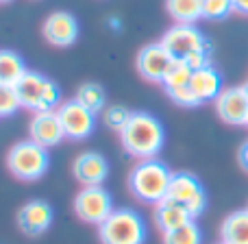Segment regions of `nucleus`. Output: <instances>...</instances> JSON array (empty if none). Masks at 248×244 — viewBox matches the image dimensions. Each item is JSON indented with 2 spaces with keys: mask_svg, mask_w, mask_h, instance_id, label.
<instances>
[{
  "mask_svg": "<svg viewBox=\"0 0 248 244\" xmlns=\"http://www.w3.org/2000/svg\"><path fill=\"white\" fill-rule=\"evenodd\" d=\"M161 44L174 59H187L192 52L211 48V42L196 29V24H174L163 33Z\"/></svg>",
  "mask_w": 248,
  "mask_h": 244,
  "instance_id": "7",
  "label": "nucleus"
},
{
  "mask_svg": "<svg viewBox=\"0 0 248 244\" xmlns=\"http://www.w3.org/2000/svg\"><path fill=\"white\" fill-rule=\"evenodd\" d=\"M168 96H170L176 105H181V107H198V105H201V100L196 98V94L192 92V87H189V85L170 90V92H168Z\"/></svg>",
  "mask_w": 248,
  "mask_h": 244,
  "instance_id": "27",
  "label": "nucleus"
},
{
  "mask_svg": "<svg viewBox=\"0 0 248 244\" xmlns=\"http://www.w3.org/2000/svg\"><path fill=\"white\" fill-rule=\"evenodd\" d=\"M233 11L242 13V16H248V0H231Z\"/></svg>",
  "mask_w": 248,
  "mask_h": 244,
  "instance_id": "29",
  "label": "nucleus"
},
{
  "mask_svg": "<svg viewBox=\"0 0 248 244\" xmlns=\"http://www.w3.org/2000/svg\"><path fill=\"white\" fill-rule=\"evenodd\" d=\"M131 109H126L124 105H109L107 109L103 112V122L107 124L111 131H118L120 133L124 127H126L128 118H131Z\"/></svg>",
  "mask_w": 248,
  "mask_h": 244,
  "instance_id": "24",
  "label": "nucleus"
},
{
  "mask_svg": "<svg viewBox=\"0 0 248 244\" xmlns=\"http://www.w3.org/2000/svg\"><path fill=\"white\" fill-rule=\"evenodd\" d=\"M48 79L44 74L35 72V70H29L20 81L16 83V92L20 96V103L24 109H31V112H37L39 103H42V94L44 87H46Z\"/></svg>",
  "mask_w": 248,
  "mask_h": 244,
  "instance_id": "17",
  "label": "nucleus"
},
{
  "mask_svg": "<svg viewBox=\"0 0 248 244\" xmlns=\"http://www.w3.org/2000/svg\"><path fill=\"white\" fill-rule=\"evenodd\" d=\"M29 133H31V140L42 144L44 148H52V146L61 144L65 140L63 127H61L57 112H37L31 118Z\"/></svg>",
  "mask_w": 248,
  "mask_h": 244,
  "instance_id": "13",
  "label": "nucleus"
},
{
  "mask_svg": "<svg viewBox=\"0 0 248 244\" xmlns=\"http://www.w3.org/2000/svg\"><path fill=\"white\" fill-rule=\"evenodd\" d=\"M189 87H192V92L196 94V98L201 100V105L209 103V100H216L224 90L222 87V74H220L214 65L202 68V70H194Z\"/></svg>",
  "mask_w": 248,
  "mask_h": 244,
  "instance_id": "15",
  "label": "nucleus"
},
{
  "mask_svg": "<svg viewBox=\"0 0 248 244\" xmlns=\"http://www.w3.org/2000/svg\"><path fill=\"white\" fill-rule=\"evenodd\" d=\"M216 114L227 124H246L248 122V96L244 87H224L222 94L214 100Z\"/></svg>",
  "mask_w": 248,
  "mask_h": 244,
  "instance_id": "11",
  "label": "nucleus"
},
{
  "mask_svg": "<svg viewBox=\"0 0 248 244\" xmlns=\"http://www.w3.org/2000/svg\"><path fill=\"white\" fill-rule=\"evenodd\" d=\"M4 2H11V0H0V4H4Z\"/></svg>",
  "mask_w": 248,
  "mask_h": 244,
  "instance_id": "33",
  "label": "nucleus"
},
{
  "mask_svg": "<svg viewBox=\"0 0 248 244\" xmlns=\"http://www.w3.org/2000/svg\"><path fill=\"white\" fill-rule=\"evenodd\" d=\"M163 244H202V231L196 220L179 227L170 233H163Z\"/></svg>",
  "mask_w": 248,
  "mask_h": 244,
  "instance_id": "23",
  "label": "nucleus"
},
{
  "mask_svg": "<svg viewBox=\"0 0 248 244\" xmlns=\"http://www.w3.org/2000/svg\"><path fill=\"white\" fill-rule=\"evenodd\" d=\"M192 74H194V70L189 68L183 59H174L170 65V70H168L166 77H163L161 85L166 87V92L176 90V87H185V85H189V81H192Z\"/></svg>",
  "mask_w": 248,
  "mask_h": 244,
  "instance_id": "22",
  "label": "nucleus"
},
{
  "mask_svg": "<svg viewBox=\"0 0 248 244\" xmlns=\"http://www.w3.org/2000/svg\"><path fill=\"white\" fill-rule=\"evenodd\" d=\"M174 57L166 50L161 42L157 44H146L140 52H137V70L140 74L150 83H163V77L170 70Z\"/></svg>",
  "mask_w": 248,
  "mask_h": 244,
  "instance_id": "9",
  "label": "nucleus"
},
{
  "mask_svg": "<svg viewBox=\"0 0 248 244\" xmlns=\"http://www.w3.org/2000/svg\"><path fill=\"white\" fill-rule=\"evenodd\" d=\"M183 61H185V64H187L192 70L209 68V65H211V48H202V50L192 52V55H189L187 59H183Z\"/></svg>",
  "mask_w": 248,
  "mask_h": 244,
  "instance_id": "28",
  "label": "nucleus"
},
{
  "mask_svg": "<svg viewBox=\"0 0 248 244\" xmlns=\"http://www.w3.org/2000/svg\"><path fill=\"white\" fill-rule=\"evenodd\" d=\"M220 242L248 244V210L231 211L220 225Z\"/></svg>",
  "mask_w": 248,
  "mask_h": 244,
  "instance_id": "18",
  "label": "nucleus"
},
{
  "mask_svg": "<svg viewBox=\"0 0 248 244\" xmlns=\"http://www.w3.org/2000/svg\"><path fill=\"white\" fill-rule=\"evenodd\" d=\"M57 116H59V120H61L65 137L72 142L85 140L96 129V114L90 112V109L78 103L77 98L61 103L59 109H57Z\"/></svg>",
  "mask_w": 248,
  "mask_h": 244,
  "instance_id": "8",
  "label": "nucleus"
},
{
  "mask_svg": "<svg viewBox=\"0 0 248 244\" xmlns=\"http://www.w3.org/2000/svg\"><path fill=\"white\" fill-rule=\"evenodd\" d=\"M122 148L131 157L140 159H153L161 153L163 142H166V129L163 124L146 112H133L128 118L126 127L120 131Z\"/></svg>",
  "mask_w": 248,
  "mask_h": 244,
  "instance_id": "1",
  "label": "nucleus"
},
{
  "mask_svg": "<svg viewBox=\"0 0 248 244\" xmlns=\"http://www.w3.org/2000/svg\"><path fill=\"white\" fill-rule=\"evenodd\" d=\"M74 98H77L81 105H85V107L94 114H100L107 109L105 107V90L98 85V83H83V85L78 87Z\"/></svg>",
  "mask_w": 248,
  "mask_h": 244,
  "instance_id": "21",
  "label": "nucleus"
},
{
  "mask_svg": "<svg viewBox=\"0 0 248 244\" xmlns=\"http://www.w3.org/2000/svg\"><path fill=\"white\" fill-rule=\"evenodd\" d=\"M218 244H224V242H218Z\"/></svg>",
  "mask_w": 248,
  "mask_h": 244,
  "instance_id": "34",
  "label": "nucleus"
},
{
  "mask_svg": "<svg viewBox=\"0 0 248 244\" xmlns=\"http://www.w3.org/2000/svg\"><path fill=\"white\" fill-rule=\"evenodd\" d=\"M246 127H248V122H246Z\"/></svg>",
  "mask_w": 248,
  "mask_h": 244,
  "instance_id": "35",
  "label": "nucleus"
},
{
  "mask_svg": "<svg viewBox=\"0 0 248 244\" xmlns=\"http://www.w3.org/2000/svg\"><path fill=\"white\" fill-rule=\"evenodd\" d=\"M50 157L48 148L33 140H22L13 144L7 153V168L20 181H39L48 172Z\"/></svg>",
  "mask_w": 248,
  "mask_h": 244,
  "instance_id": "3",
  "label": "nucleus"
},
{
  "mask_svg": "<svg viewBox=\"0 0 248 244\" xmlns=\"http://www.w3.org/2000/svg\"><path fill=\"white\" fill-rule=\"evenodd\" d=\"M26 72H29L26 64L17 52L0 50V83H4V85H16Z\"/></svg>",
  "mask_w": 248,
  "mask_h": 244,
  "instance_id": "20",
  "label": "nucleus"
},
{
  "mask_svg": "<svg viewBox=\"0 0 248 244\" xmlns=\"http://www.w3.org/2000/svg\"><path fill=\"white\" fill-rule=\"evenodd\" d=\"M52 225V207L46 201H29L17 211V227L26 236H42Z\"/></svg>",
  "mask_w": 248,
  "mask_h": 244,
  "instance_id": "14",
  "label": "nucleus"
},
{
  "mask_svg": "<svg viewBox=\"0 0 248 244\" xmlns=\"http://www.w3.org/2000/svg\"><path fill=\"white\" fill-rule=\"evenodd\" d=\"M231 11V0H202V17L205 20H224Z\"/></svg>",
  "mask_w": 248,
  "mask_h": 244,
  "instance_id": "26",
  "label": "nucleus"
},
{
  "mask_svg": "<svg viewBox=\"0 0 248 244\" xmlns=\"http://www.w3.org/2000/svg\"><path fill=\"white\" fill-rule=\"evenodd\" d=\"M242 87H244V92H246V96H248V83H246V85H242Z\"/></svg>",
  "mask_w": 248,
  "mask_h": 244,
  "instance_id": "32",
  "label": "nucleus"
},
{
  "mask_svg": "<svg viewBox=\"0 0 248 244\" xmlns=\"http://www.w3.org/2000/svg\"><path fill=\"white\" fill-rule=\"evenodd\" d=\"M240 163H242L244 170H248V140L242 144V148H240Z\"/></svg>",
  "mask_w": 248,
  "mask_h": 244,
  "instance_id": "30",
  "label": "nucleus"
},
{
  "mask_svg": "<svg viewBox=\"0 0 248 244\" xmlns=\"http://www.w3.org/2000/svg\"><path fill=\"white\" fill-rule=\"evenodd\" d=\"M98 236L103 244H144L148 229L141 214L128 207H120L113 210L98 227Z\"/></svg>",
  "mask_w": 248,
  "mask_h": 244,
  "instance_id": "4",
  "label": "nucleus"
},
{
  "mask_svg": "<svg viewBox=\"0 0 248 244\" xmlns=\"http://www.w3.org/2000/svg\"><path fill=\"white\" fill-rule=\"evenodd\" d=\"M166 11L176 24H196L202 17V0H166Z\"/></svg>",
  "mask_w": 248,
  "mask_h": 244,
  "instance_id": "19",
  "label": "nucleus"
},
{
  "mask_svg": "<svg viewBox=\"0 0 248 244\" xmlns=\"http://www.w3.org/2000/svg\"><path fill=\"white\" fill-rule=\"evenodd\" d=\"M42 33L46 37V42L52 44V46H59V48L72 46L78 39V22L72 13L55 11L46 17Z\"/></svg>",
  "mask_w": 248,
  "mask_h": 244,
  "instance_id": "10",
  "label": "nucleus"
},
{
  "mask_svg": "<svg viewBox=\"0 0 248 244\" xmlns=\"http://www.w3.org/2000/svg\"><path fill=\"white\" fill-rule=\"evenodd\" d=\"M192 220H194L192 214L179 203H172L166 198L159 205H155V225H157V229L161 233H170L179 227H185Z\"/></svg>",
  "mask_w": 248,
  "mask_h": 244,
  "instance_id": "16",
  "label": "nucleus"
},
{
  "mask_svg": "<svg viewBox=\"0 0 248 244\" xmlns=\"http://www.w3.org/2000/svg\"><path fill=\"white\" fill-rule=\"evenodd\" d=\"M168 201L179 203L192 214V218H198L207 210V192L202 183L189 172H174L168 188Z\"/></svg>",
  "mask_w": 248,
  "mask_h": 244,
  "instance_id": "5",
  "label": "nucleus"
},
{
  "mask_svg": "<svg viewBox=\"0 0 248 244\" xmlns=\"http://www.w3.org/2000/svg\"><path fill=\"white\" fill-rule=\"evenodd\" d=\"M109 26H111L113 31H120V29H122V22H120V17L111 16V17H109Z\"/></svg>",
  "mask_w": 248,
  "mask_h": 244,
  "instance_id": "31",
  "label": "nucleus"
},
{
  "mask_svg": "<svg viewBox=\"0 0 248 244\" xmlns=\"http://www.w3.org/2000/svg\"><path fill=\"white\" fill-rule=\"evenodd\" d=\"M174 172L161 162V159H140L128 175V190L140 203L146 205H159L166 201L168 188Z\"/></svg>",
  "mask_w": 248,
  "mask_h": 244,
  "instance_id": "2",
  "label": "nucleus"
},
{
  "mask_svg": "<svg viewBox=\"0 0 248 244\" xmlns=\"http://www.w3.org/2000/svg\"><path fill=\"white\" fill-rule=\"evenodd\" d=\"M72 175L83 188L90 185H103V181L109 175V162L100 153L87 150L81 153L72 163Z\"/></svg>",
  "mask_w": 248,
  "mask_h": 244,
  "instance_id": "12",
  "label": "nucleus"
},
{
  "mask_svg": "<svg viewBox=\"0 0 248 244\" xmlns=\"http://www.w3.org/2000/svg\"><path fill=\"white\" fill-rule=\"evenodd\" d=\"M22 107L20 96L16 92V85L0 83V118H9Z\"/></svg>",
  "mask_w": 248,
  "mask_h": 244,
  "instance_id": "25",
  "label": "nucleus"
},
{
  "mask_svg": "<svg viewBox=\"0 0 248 244\" xmlns=\"http://www.w3.org/2000/svg\"><path fill=\"white\" fill-rule=\"evenodd\" d=\"M116 210L113 207V198L103 185H90L83 188L81 192L74 196V214L87 225H100L109 218V214Z\"/></svg>",
  "mask_w": 248,
  "mask_h": 244,
  "instance_id": "6",
  "label": "nucleus"
}]
</instances>
